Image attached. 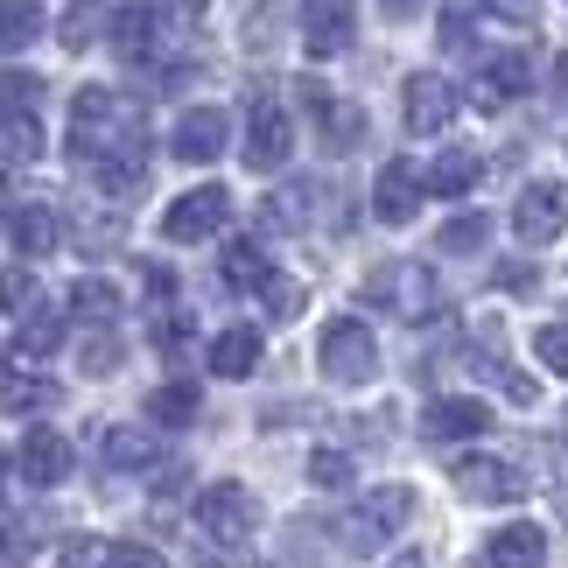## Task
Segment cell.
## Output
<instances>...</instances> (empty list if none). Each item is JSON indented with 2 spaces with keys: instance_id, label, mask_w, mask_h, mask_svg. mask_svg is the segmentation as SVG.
I'll return each mask as SVG.
<instances>
[{
  "instance_id": "cell-1",
  "label": "cell",
  "mask_w": 568,
  "mask_h": 568,
  "mask_svg": "<svg viewBox=\"0 0 568 568\" xmlns=\"http://www.w3.org/2000/svg\"><path fill=\"white\" fill-rule=\"evenodd\" d=\"M71 155H78V169L148 162V120H141V105L120 99V92H105V84L78 92V105H71Z\"/></svg>"
},
{
  "instance_id": "cell-2",
  "label": "cell",
  "mask_w": 568,
  "mask_h": 568,
  "mask_svg": "<svg viewBox=\"0 0 568 568\" xmlns=\"http://www.w3.org/2000/svg\"><path fill=\"white\" fill-rule=\"evenodd\" d=\"M42 78L36 71H0V162L21 169V162H42Z\"/></svg>"
},
{
  "instance_id": "cell-3",
  "label": "cell",
  "mask_w": 568,
  "mask_h": 568,
  "mask_svg": "<svg viewBox=\"0 0 568 568\" xmlns=\"http://www.w3.org/2000/svg\"><path fill=\"white\" fill-rule=\"evenodd\" d=\"M365 302L400 323H422L443 310V288H435V274L422 267V260H379L373 274H365Z\"/></svg>"
},
{
  "instance_id": "cell-4",
  "label": "cell",
  "mask_w": 568,
  "mask_h": 568,
  "mask_svg": "<svg viewBox=\"0 0 568 568\" xmlns=\"http://www.w3.org/2000/svg\"><path fill=\"white\" fill-rule=\"evenodd\" d=\"M407 519H414V491L407 485H379V491H365L358 506L337 519V540H344V555H379Z\"/></svg>"
},
{
  "instance_id": "cell-5",
  "label": "cell",
  "mask_w": 568,
  "mask_h": 568,
  "mask_svg": "<svg viewBox=\"0 0 568 568\" xmlns=\"http://www.w3.org/2000/svg\"><path fill=\"white\" fill-rule=\"evenodd\" d=\"M253 519H260L253 491L232 485V477H217V485L196 491V534H204L211 548H246V540H253Z\"/></svg>"
},
{
  "instance_id": "cell-6",
  "label": "cell",
  "mask_w": 568,
  "mask_h": 568,
  "mask_svg": "<svg viewBox=\"0 0 568 568\" xmlns=\"http://www.w3.org/2000/svg\"><path fill=\"white\" fill-rule=\"evenodd\" d=\"M288 155H295V126H288V113H281V99L253 92L246 99V141H239V162H246L253 176H274Z\"/></svg>"
},
{
  "instance_id": "cell-7",
  "label": "cell",
  "mask_w": 568,
  "mask_h": 568,
  "mask_svg": "<svg viewBox=\"0 0 568 568\" xmlns=\"http://www.w3.org/2000/svg\"><path fill=\"white\" fill-rule=\"evenodd\" d=\"M316 358H323V379H331V386H365V379L379 373V337L365 331L358 316H337L331 331H323V352Z\"/></svg>"
},
{
  "instance_id": "cell-8",
  "label": "cell",
  "mask_w": 568,
  "mask_h": 568,
  "mask_svg": "<svg viewBox=\"0 0 568 568\" xmlns=\"http://www.w3.org/2000/svg\"><path fill=\"white\" fill-rule=\"evenodd\" d=\"M232 217V190L225 183H196L190 196H176V204L162 211V239H176V246H190V239H211L225 232Z\"/></svg>"
},
{
  "instance_id": "cell-9",
  "label": "cell",
  "mask_w": 568,
  "mask_h": 568,
  "mask_svg": "<svg viewBox=\"0 0 568 568\" xmlns=\"http://www.w3.org/2000/svg\"><path fill=\"white\" fill-rule=\"evenodd\" d=\"M358 29V0H302V50L310 57H344Z\"/></svg>"
},
{
  "instance_id": "cell-10",
  "label": "cell",
  "mask_w": 568,
  "mask_h": 568,
  "mask_svg": "<svg viewBox=\"0 0 568 568\" xmlns=\"http://www.w3.org/2000/svg\"><path fill=\"white\" fill-rule=\"evenodd\" d=\"M449 477H456L464 498H477V506H519V498H527V477H519L506 456H464Z\"/></svg>"
},
{
  "instance_id": "cell-11",
  "label": "cell",
  "mask_w": 568,
  "mask_h": 568,
  "mask_svg": "<svg viewBox=\"0 0 568 568\" xmlns=\"http://www.w3.org/2000/svg\"><path fill=\"white\" fill-rule=\"evenodd\" d=\"M302 105L316 113V141L331 148V155H352V148L365 141V113H358V105H344V99H331L316 78L302 84Z\"/></svg>"
},
{
  "instance_id": "cell-12",
  "label": "cell",
  "mask_w": 568,
  "mask_h": 568,
  "mask_svg": "<svg viewBox=\"0 0 568 568\" xmlns=\"http://www.w3.org/2000/svg\"><path fill=\"white\" fill-rule=\"evenodd\" d=\"M561 217H568V190L561 183H527L519 204H513V232L527 239V246H548L561 232Z\"/></svg>"
},
{
  "instance_id": "cell-13",
  "label": "cell",
  "mask_w": 568,
  "mask_h": 568,
  "mask_svg": "<svg viewBox=\"0 0 568 568\" xmlns=\"http://www.w3.org/2000/svg\"><path fill=\"white\" fill-rule=\"evenodd\" d=\"M491 428V407L477 400V393H449V400H428L422 414V435L428 443H470V435Z\"/></svg>"
},
{
  "instance_id": "cell-14",
  "label": "cell",
  "mask_w": 568,
  "mask_h": 568,
  "mask_svg": "<svg viewBox=\"0 0 568 568\" xmlns=\"http://www.w3.org/2000/svg\"><path fill=\"white\" fill-rule=\"evenodd\" d=\"M14 470L29 477L36 491H50V485L71 477V443H63L57 428H29V435H21V449H14Z\"/></svg>"
},
{
  "instance_id": "cell-15",
  "label": "cell",
  "mask_w": 568,
  "mask_h": 568,
  "mask_svg": "<svg viewBox=\"0 0 568 568\" xmlns=\"http://www.w3.org/2000/svg\"><path fill=\"white\" fill-rule=\"evenodd\" d=\"M422 190H428V176L414 162H386L379 183H373V217L379 225H407V217L422 211Z\"/></svg>"
},
{
  "instance_id": "cell-16",
  "label": "cell",
  "mask_w": 568,
  "mask_h": 568,
  "mask_svg": "<svg viewBox=\"0 0 568 568\" xmlns=\"http://www.w3.org/2000/svg\"><path fill=\"white\" fill-rule=\"evenodd\" d=\"M225 141H232V120L217 113V105H190V113L176 120V162H217L225 155Z\"/></svg>"
},
{
  "instance_id": "cell-17",
  "label": "cell",
  "mask_w": 568,
  "mask_h": 568,
  "mask_svg": "<svg viewBox=\"0 0 568 568\" xmlns=\"http://www.w3.org/2000/svg\"><path fill=\"white\" fill-rule=\"evenodd\" d=\"M162 21H169V8H155V0L120 8L113 14V57L120 63H148V57H155V42H162Z\"/></svg>"
},
{
  "instance_id": "cell-18",
  "label": "cell",
  "mask_w": 568,
  "mask_h": 568,
  "mask_svg": "<svg viewBox=\"0 0 568 568\" xmlns=\"http://www.w3.org/2000/svg\"><path fill=\"white\" fill-rule=\"evenodd\" d=\"M449 120H456V84L435 78V71L407 78V126H414V134H443Z\"/></svg>"
},
{
  "instance_id": "cell-19",
  "label": "cell",
  "mask_w": 568,
  "mask_h": 568,
  "mask_svg": "<svg viewBox=\"0 0 568 568\" xmlns=\"http://www.w3.org/2000/svg\"><path fill=\"white\" fill-rule=\"evenodd\" d=\"M485 561L491 568H548V534L527 527V519H513V527H498L485 540Z\"/></svg>"
},
{
  "instance_id": "cell-20",
  "label": "cell",
  "mask_w": 568,
  "mask_h": 568,
  "mask_svg": "<svg viewBox=\"0 0 568 568\" xmlns=\"http://www.w3.org/2000/svg\"><path fill=\"white\" fill-rule=\"evenodd\" d=\"M253 365H260V331L253 323H232V331L211 337V373L217 379H253Z\"/></svg>"
},
{
  "instance_id": "cell-21",
  "label": "cell",
  "mask_w": 568,
  "mask_h": 568,
  "mask_svg": "<svg viewBox=\"0 0 568 568\" xmlns=\"http://www.w3.org/2000/svg\"><path fill=\"white\" fill-rule=\"evenodd\" d=\"M148 464H162V443H155V435H148V428H134V422L105 428V470L134 477V470H148Z\"/></svg>"
},
{
  "instance_id": "cell-22",
  "label": "cell",
  "mask_w": 568,
  "mask_h": 568,
  "mask_svg": "<svg viewBox=\"0 0 568 568\" xmlns=\"http://www.w3.org/2000/svg\"><path fill=\"white\" fill-rule=\"evenodd\" d=\"M217 281L246 295V288H267V281H274V267H267V253H260L253 239H232V246L217 253Z\"/></svg>"
},
{
  "instance_id": "cell-23",
  "label": "cell",
  "mask_w": 568,
  "mask_h": 568,
  "mask_svg": "<svg viewBox=\"0 0 568 568\" xmlns=\"http://www.w3.org/2000/svg\"><path fill=\"white\" fill-rule=\"evenodd\" d=\"M196 407H204L196 379H169V386L148 393V422H155V428H190V422H196Z\"/></svg>"
},
{
  "instance_id": "cell-24",
  "label": "cell",
  "mask_w": 568,
  "mask_h": 568,
  "mask_svg": "<svg viewBox=\"0 0 568 568\" xmlns=\"http://www.w3.org/2000/svg\"><path fill=\"white\" fill-rule=\"evenodd\" d=\"M57 400H63V386H57V379H36V373L0 379V414H14V422H29V414H50Z\"/></svg>"
},
{
  "instance_id": "cell-25",
  "label": "cell",
  "mask_w": 568,
  "mask_h": 568,
  "mask_svg": "<svg viewBox=\"0 0 568 568\" xmlns=\"http://www.w3.org/2000/svg\"><path fill=\"white\" fill-rule=\"evenodd\" d=\"M8 232H14V246L29 253V260L57 253V211H50V204H21V211L8 217Z\"/></svg>"
},
{
  "instance_id": "cell-26",
  "label": "cell",
  "mask_w": 568,
  "mask_h": 568,
  "mask_svg": "<svg viewBox=\"0 0 568 568\" xmlns=\"http://www.w3.org/2000/svg\"><path fill=\"white\" fill-rule=\"evenodd\" d=\"M316 183H281L274 196H267V225L274 232H302V225H310V217H316Z\"/></svg>"
},
{
  "instance_id": "cell-27",
  "label": "cell",
  "mask_w": 568,
  "mask_h": 568,
  "mask_svg": "<svg viewBox=\"0 0 568 568\" xmlns=\"http://www.w3.org/2000/svg\"><path fill=\"white\" fill-rule=\"evenodd\" d=\"M71 310H78V323H92V331H113L120 288H113V281H99V274H84L78 288H71Z\"/></svg>"
},
{
  "instance_id": "cell-28",
  "label": "cell",
  "mask_w": 568,
  "mask_h": 568,
  "mask_svg": "<svg viewBox=\"0 0 568 568\" xmlns=\"http://www.w3.org/2000/svg\"><path fill=\"white\" fill-rule=\"evenodd\" d=\"M477 162L470 148H443V155H435V169H428V196H464L470 183H477Z\"/></svg>"
},
{
  "instance_id": "cell-29",
  "label": "cell",
  "mask_w": 568,
  "mask_h": 568,
  "mask_svg": "<svg viewBox=\"0 0 568 568\" xmlns=\"http://www.w3.org/2000/svg\"><path fill=\"white\" fill-rule=\"evenodd\" d=\"M42 29H50V21H42L36 0H0V50H8V57H14V50H29Z\"/></svg>"
},
{
  "instance_id": "cell-30",
  "label": "cell",
  "mask_w": 568,
  "mask_h": 568,
  "mask_svg": "<svg viewBox=\"0 0 568 568\" xmlns=\"http://www.w3.org/2000/svg\"><path fill=\"white\" fill-rule=\"evenodd\" d=\"M527 84H534V57L527 50H506V57L485 63V99H519Z\"/></svg>"
},
{
  "instance_id": "cell-31",
  "label": "cell",
  "mask_w": 568,
  "mask_h": 568,
  "mask_svg": "<svg viewBox=\"0 0 568 568\" xmlns=\"http://www.w3.org/2000/svg\"><path fill=\"white\" fill-rule=\"evenodd\" d=\"M99 29H105V8H99V0H71V8H63V21H57V42L84 57V50L99 42Z\"/></svg>"
},
{
  "instance_id": "cell-32",
  "label": "cell",
  "mask_w": 568,
  "mask_h": 568,
  "mask_svg": "<svg viewBox=\"0 0 568 568\" xmlns=\"http://www.w3.org/2000/svg\"><path fill=\"white\" fill-rule=\"evenodd\" d=\"M63 344V323H57V310H36V316H21V337H14V358H50Z\"/></svg>"
},
{
  "instance_id": "cell-33",
  "label": "cell",
  "mask_w": 568,
  "mask_h": 568,
  "mask_svg": "<svg viewBox=\"0 0 568 568\" xmlns=\"http://www.w3.org/2000/svg\"><path fill=\"white\" fill-rule=\"evenodd\" d=\"M302 302H310V288H302L295 274H274L267 288H260V310H267V323H295Z\"/></svg>"
},
{
  "instance_id": "cell-34",
  "label": "cell",
  "mask_w": 568,
  "mask_h": 568,
  "mask_svg": "<svg viewBox=\"0 0 568 568\" xmlns=\"http://www.w3.org/2000/svg\"><path fill=\"white\" fill-rule=\"evenodd\" d=\"M485 239H491V217L485 211H464V217H449V225L435 232V246H443V253H477Z\"/></svg>"
},
{
  "instance_id": "cell-35",
  "label": "cell",
  "mask_w": 568,
  "mask_h": 568,
  "mask_svg": "<svg viewBox=\"0 0 568 568\" xmlns=\"http://www.w3.org/2000/svg\"><path fill=\"white\" fill-rule=\"evenodd\" d=\"M0 310H21V316L42 310V288H36L29 267H0Z\"/></svg>"
},
{
  "instance_id": "cell-36",
  "label": "cell",
  "mask_w": 568,
  "mask_h": 568,
  "mask_svg": "<svg viewBox=\"0 0 568 568\" xmlns=\"http://www.w3.org/2000/svg\"><path fill=\"white\" fill-rule=\"evenodd\" d=\"M310 485L316 491H344V485H352V456H344V449H316L310 456Z\"/></svg>"
},
{
  "instance_id": "cell-37",
  "label": "cell",
  "mask_w": 568,
  "mask_h": 568,
  "mask_svg": "<svg viewBox=\"0 0 568 568\" xmlns=\"http://www.w3.org/2000/svg\"><path fill=\"white\" fill-rule=\"evenodd\" d=\"M534 358L568 379V323H540V331H534Z\"/></svg>"
},
{
  "instance_id": "cell-38",
  "label": "cell",
  "mask_w": 568,
  "mask_h": 568,
  "mask_svg": "<svg viewBox=\"0 0 568 568\" xmlns=\"http://www.w3.org/2000/svg\"><path fill=\"white\" fill-rule=\"evenodd\" d=\"M470 14H477V0H443V50H470Z\"/></svg>"
},
{
  "instance_id": "cell-39",
  "label": "cell",
  "mask_w": 568,
  "mask_h": 568,
  "mask_svg": "<svg viewBox=\"0 0 568 568\" xmlns=\"http://www.w3.org/2000/svg\"><path fill=\"white\" fill-rule=\"evenodd\" d=\"M281 568H323V555H316V540H310V527H302V519L281 534Z\"/></svg>"
},
{
  "instance_id": "cell-40",
  "label": "cell",
  "mask_w": 568,
  "mask_h": 568,
  "mask_svg": "<svg viewBox=\"0 0 568 568\" xmlns=\"http://www.w3.org/2000/svg\"><path fill=\"white\" fill-rule=\"evenodd\" d=\"M84 373H120V337L113 331H92V337H84Z\"/></svg>"
},
{
  "instance_id": "cell-41",
  "label": "cell",
  "mask_w": 568,
  "mask_h": 568,
  "mask_svg": "<svg viewBox=\"0 0 568 568\" xmlns=\"http://www.w3.org/2000/svg\"><path fill=\"white\" fill-rule=\"evenodd\" d=\"M155 344H162L169 358H183V352H190V316H183V310H169V316L155 323Z\"/></svg>"
},
{
  "instance_id": "cell-42",
  "label": "cell",
  "mask_w": 568,
  "mask_h": 568,
  "mask_svg": "<svg viewBox=\"0 0 568 568\" xmlns=\"http://www.w3.org/2000/svg\"><path fill=\"white\" fill-rule=\"evenodd\" d=\"M99 568H162V555L155 548H105Z\"/></svg>"
},
{
  "instance_id": "cell-43",
  "label": "cell",
  "mask_w": 568,
  "mask_h": 568,
  "mask_svg": "<svg viewBox=\"0 0 568 568\" xmlns=\"http://www.w3.org/2000/svg\"><path fill=\"white\" fill-rule=\"evenodd\" d=\"M491 14H506V21H519V29H527V21H540V0H485Z\"/></svg>"
},
{
  "instance_id": "cell-44",
  "label": "cell",
  "mask_w": 568,
  "mask_h": 568,
  "mask_svg": "<svg viewBox=\"0 0 568 568\" xmlns=\"http://www.w3.org/2000/svg\"><path fill=\"white\" fill-rule=\"evenodd\" d=\"M196 568H246L232 548H196Z\"/></svg>"
},
{
  "instance_id": "cell-45",
  "label": "cell",
  "mask_w": 568,
  "mask_h": 568,
  "mask_svg": "<svg viewBox=\"0 0 568 568\" xmlns=\"http://www.w3.org/2000/svg\"><path fill=\"white\" fill-rule=\"evenodd\" d=\"M379 8H386V14H393V21H407V14H414V8H422V0H379Z\"/></svg>"
},
{
  "instance_id": "cell-46",
  "label": "cell",
  "mask_w": 568,
  "mask_h": 568,
  "mask_svg": "<svg viewBox=\"0 0 568 568\" xmlns=\"http://www.w3.org/2000/svg\"><path fill=\"white\" fill-rule=\"evenodd\" d=\"M393 568H428V561H422V548H407V555H393Z\"/></svg>"
},
{
  "instance_id": "cell-47",
  "label": "cell",
  "mask_w": 568,
  "mask_h": 568,
  "mask_svg": "<svg viewBox=\"0 0 568 568\" xmlns=\"http://www.w3.org/2000/svg\"><path fill=\"white\" fill-rule=\"evenodd\" d=\"M555 78H561V84H568V57H561V63H555Z\"/></svg>"
},
{
  "instance_id": "cell-48",
  "label": "cell",
  "mask_w": 568,
  "mask_h": 568,
  "mask_svg": "<svg viewBox=\"0 0 568 568\" xmlns=\"http://www.w3.org/2000/svg\"><path fill=\"white\" fill-rule=\"evenodd\" d=\"M0 217H8V183H0Z\"/></svg>"
},
{
  "instance_id": "cell-49",
  "label": "cell",
  "mask_w": 568,
  "mask_h": 568,
  "mask_svg": "<svg viewBox=\"0 0 568 568\" xmlns=\"http://www.w3.org/2000/svg\"><path fill=\"white\" fill-rule=\"evenodd\" d=\"M0 498H8V464H0Z\"/></svg>"
},
{
  "instance_id": "cell-50",
  "label": "cell",
  "mask_w": 568,
  "mask_h": 568,
  "mask_svg": "<svg viewBox=\"0 0 568 568\" xmlns=\"http://www.w3.org/2000/svg\"><path fill=\"white\" fill-rule=\"evenodd\" d=\"M0 568H8V540H0Z\"/></svg>"
},
{
  "instance_id": "cell-51",
  "label": "cell",
  "mask_w": 568,
  "mask_h": 568,
  "mask_svg": "<svg viewBox=\"0 0 568 568\" xmlns=\"http://www.w3.org/2000/svg\"><path fill=\"white\" fill-rule=\"evenodd\" d=\"M0 358H8V344H0Z\"/></svg>"
}]
</instances>
